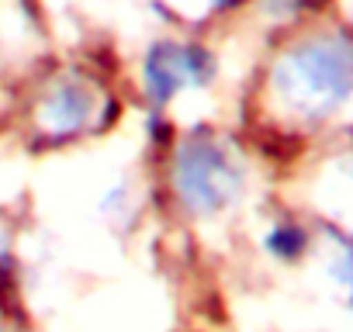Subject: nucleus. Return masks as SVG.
Wrapping results in <instances>:
<instances>
[{
	"label": "nucleus",
	"instance_id": "f257e3e1",
	"mask_svg": "<svg viewBox=\"0 0 353 332\" xmlns=\"http://www.w3.org/2000/svg\"><path fill=\"white\" fill-rule=\"evenodd\" d=\"M250 201V156L215 128H181L152 163V208L191 239L236 225Z\"/></svg>",
	"mask_w": 353,
	"mask_h": 332
},
{
	"label": "nucleus",
	"instance_id": "f03ea898",
	"mask_svg": "<svg viewBox=\"0 0 353 332\" xmlns=\"http://www.w3.org/2000/svg\"><path fill=\"white\" fill-rule=\"evenodd\" d=\"M114 121H118V104L111 101L108 87L90 73L66 70L35 94V101L28 104L25 132L32 149L59 152L108 135Z\"/></svg>",
	"mask_w": 353,
	"mask_h": 332
},
{
	"label": "nucleus",
	"instance_id": "7ed1b4c3",
	"mask_svg": "<svg viewBox=\"0 0 353 332\" xmlns=\"http://www.w3.org/2000/svg\"><path fill=\"white\" fill-rule=\"evenodd\" d=\"M274 90L291 114L308 121L329 118L353 94V39L315 35L294 45L274 70Z\"/></svg>",
	"mask_w": 353,
	"mask_h": 332
},
{
	"label": "nucleus",
	"instance_id": "20e7f679",
	"mask_svg": "<svg viewBox=\"0 0 353 332\" xmlns=\"http://www.w3.org/2000/svg\"><path fill=\"white\" fill-rule=\"evenodd\" d=\"M215 80L219 59L198 39H156L139 59V94L149 114L173 118L184 97L205 94Z\"/></svg>",
	"mask_w": 353,
	"mask_h": 332
},
{
	"label": "nucleus",
	"instance_id": "39448f33",
	"mask_svg": "<svg viewBox=\"0 0 353 332\" xmlns=\"http://www.w3.org/2000/svg\"><path fill=\"white\" fill-rule=\"evenodd\" d=\"M149 211H156L152 208V180H149V187H139L128 174H118V177L104 180L97 187V194H90V218L111 239H132Z\"/></svg>",
	"mask_w": 353,
	"mask_h": 332
},
{
	"label": "nucleus",
	"instance_id": "423d86ee",
	"mask_svg": "<svg viewBox=\"0 0 353 332\" xmlns=\"http://www.w3.org/2000/svg\"><path fill=\"white\" fill-rule=\"evenodd\" d=\"M253 246L267 263L277 267H294L301 260L312 256L315 249V232L301 215L281 211V215H263L256 232H253Z\"/></svg>",
	"mask_w": 353,
	"mask_h": 332
},
{
	"label": "nucleus",
	"instance_id": "0eeeda50",
	"mask_svg": "<svg viewBox=\"0 0 353 332\" xmlns=\"http://www.w3.org/2000/svg\"><path fill=\"white\" fill-rule=\"evenodd\" d=\"M325 277L343 291V298L353 301V239L325 229Z\"/></svg>",
	"mask_w": 353,
	"mask_h": 332
},
{
	"label": "nucleus",
	"instance_id": "6e6552de",
	"mask_svg": "<svg viewBox=\"0 0 353 332\" xmlns=\"http://www.w3.org/2000/svg\"><path fill=\"white\" fill-rule=\"evenodd\" d=\"M0 332H35L28 311H14V308H0Z\"/></svg>",
	"mask_w": 353,
	"mask_h": 332
},
{
	"label": "nucleus",
	"instance_id": "1a4fd4ad",
	"mask_svg": "<svg viewBox=\"0 0 353 332\" xmlns=\"http://www.w3.org/2000/svg\"><path fill=\"white\" fill-rule=\"evenodd\" d=\"M208 4L215 8V11H229V8H236L239 0H208Z\"/></svg>",
	"mask_w": 353,
	"mask_h": 332
}]
</instances>
